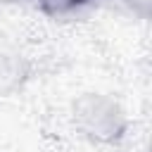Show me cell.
Returning <instances> with one entry per match:
<instances>
[{
	"label": "cell",
	"instance_id": "cell-1",
	"mask_svg": "<svg viewBox=\"0 0 152 152\" xmlns=\"http://www.w3.org/2000/svg\"><path fill=\"white\" fill-rule=\"evenodd\" d=\"M71 124L76 133L102 147L119 145L128 133V114L124 104L109 93H81L71 102Z\"/></svg>",
	"mask_w": 152,
	"mask_h": 152
},
{
	"label": "cell",
	"instance_id": "cell-2",
	"mask_svg": "<svg viewBox=\"0 0 152 152\" xmlns=\"http://www.w3.org/2000/svg\"><path fill=\"white\" fill-rule=\"evenodd\" d=\"M31 5L38 12H43L45 17L62 19V17H71V14L95 5V0H31Z\"/></svg>",
	"mask_w": 152,
	"mask_h": 152
},
{
	"label": "cell",
	"instance_id": "cell-3",
	"mask_svg": "<svg viewBox=\"0 0 152 152\" xmlns=\"http://www.w3.org/2000/svg\"><path fill=\"white\" fill-rule=\"evenodd\" d=\"M128 14H133L135 19L140 21H147L150 19V12H152V0H119Z\"/></svg>",
	"mask_w": 152,
	"mask_h": 152
}]
</instances>
